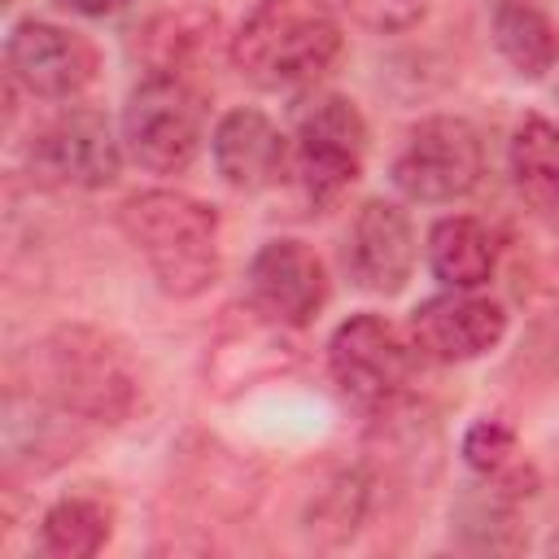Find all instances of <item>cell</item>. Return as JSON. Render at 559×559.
Wrapping results in <instances>:
<instances>
[{"instance_id": "e0dca14e", "label": "cell", "mask_w": 559, "mask_h": 559, "mask_svg": "<svg viewBox=\"0 0 559 559\" xmlns=\"http://www.w3.org/2000/svg\"><path fill=\"white\" fill-rule=\"evenodd\" d=\"M114 533V507L100 493L74 489L57 498L39 520V550L52 559H87Z\"/></svg>"}, {"instance_id": "44dd1931", "label": "cell", "mask_w": 559, "mask_h": 559, "mask_svg": "<svg viewBox=\"0 0 559 559\" xmlns=\"http://www.w3.org/2000/svg\"><path fill=\"white\" fill-rule=\"evenodd\" d=\"M389 9H397V17H402V22H411V17H419V13H424V0H389Z\"/></svg>"}, {"instance_id": "52a82bcc", "label": "cell", "mask_w": 559, "mask_h": 559, "mask_svg": "<svg viewBox=\"0 0 559 559\" xmlns=\"http://www.w3.org/2000/svg\"><path fill=\"white\" fill-rule=\"evenodd\" d=\"M415 354L419 349L411 345V336H402L384 314L358 310L345 323H336L328 341V371L341 384V393L358 406L389 411L411 389Z\"/></svg>"}, {"instance_id": "ac0fdd59", "label": "cell", "mask_w": 559, "mask_h": 559, "mask_svg": "<svg viewBox=\"0 0 559 559\" xmlns=\"http://www.w3.org/2000/svg\"><path fill=\"white\" fill-rule=\"evenodd\" d=\"M507 162H511V179L528 205L559 210V127L550 118H542V114L520 118Z\"/></svg>"}, {"instance_id": "8992f818", "label": "cell", "mask_w": 559, "mask_h": 559, "mask_svg": "<svg viewBox=\"0 0 559 559\" xmlns=\"http://www.w3.org/2000/svg\"><path fill=\"white\" fill-rule=\"evenodd\" d=\"M362 162H367L362 109L341 92L310 96L293 122V166L310 205L319 210L336 205L349 192V183L362 175Z\"/></svg>"}, {"instance_id": "7a4b0ae2", "label": "cell", "mask_w": 559, "mask_h": 559, "mask_svg": "<svg viewBox=\"0 0 559 559\" xmlns=\"http://www.w3.org/2000/svg\"><path fill=\"white\" fill-rule=\"evenodd\" d=\"M341 44L328 0H258L231 35V66L262 92H293L328 74Z\"/></svg>"}, {"instance_id": "d6986e66", "label": "cell", "mask_w": 559, "mask_h": 559, "mask_svg": "<svg viewBox=\"0 0 559 559\" xmlns=\"http://www.w3.org/2000/svg\"><path fill=\"white\" fill-rule=\"evenodd\" d=\"M463 459L476 476L485 480H498L507 476L515 463H520V441H515V428L502 424V419H476L467 424L463 432Z\"/></svg>"}, {"instance_id": "7402d4cb", "label": "cell", "mask_w": 559, "mask_h": 559, "mask_svg": "<svg viewBox=\"0 0 559 559\" xmlns=\"http://www.w3.org/2000/svg\"><path fill=\"white\" fill-rule=\"evenodd\" d=\"M550 546H555V550H559V537H555V542H550Z\"/></svg>"}, {"instance_id": "4fadbf2b", "label": "cell", "mask_w": 559, "mask_h": 559, "mask_svg": "<svg viewBox=\"0 0 559 559\" xmlns=\"http://www.w3.org/2000/svg\"><path fill=\"white\" fill-rule=\"evenodd\" d=\"M249 301L288 323V328H306L319 319V310L328 306V271H323V258L293 240V236H275V240H262L258 253L249 258Z\"/></svg>"}, {"instance_id": "5b68a950", "label": "cell", "mask_w": 559, "mask_h": 559, "mask_svg": "<svg viewBox=\"0 0 559 559\" xmlns=\"http://www.w3.org/2000/svg\"><path fill=\"white\" fill-rule=\"evenodd\" d=\"M480 175H485L480 131L459 114L419 118L402 135V144H397V153L389 162L393 188L406 201H419V205L459 201L480 183Z\"/></svg>"}, {"instance_id": "277c9868", "label": "cell", "mask_w": 559, "mask_h": 559, "mask_svg": "<svg viewBox=\"0 0 559 559\" xmlns=\"http://www.w3.org/2000/svg\"><path fill=\"white\" fill-rule=\"evenodd\" d=\"M205 144V96L179 70L144 74L122 105V148L148 175H183Z\"/></svg>"}, {"instance_id": "6da1fadb", "label": "cell", "mask_w": 559, "mask_h": 559, "mask_svg": "<svg viewBox=\"0 0 559 559\" xmlns=\"http://www.w3.org/2000/svg\"><path fill=\"white\" fill-rule=\"evenodd\" d=\"M118 227L175 301L201 297L218 280V210L175 192L148 188L118 205Z\"/></svg>"}, {"instance_id": "7c38bea8", "label": "cell", "mask_w": 559, "mask_h": 559, "mask_svg": "<svg viewBox=\"0 0 559 559\" xmlns=\"http://www.w3.org/2000/svg\"><path fill=\"white\" fill-rule=\"evenodd\" d=\"M415 271V227L397 201L371 197L354 210L345 231V275L354 288L393 297Z\"/></svg>"}, {"instance_id": "ffe728a7", "label": "cell", "mask_w": 559, "mask_h": 559, "mask_svg": "<svg viewBox=\"0 0 559 559\" xmlns=\"http://www.w3.org/2000/svg\"><path fill=\"white\" fill-rule=\"evenodd\" d=\"M52 4L66 13H79V17H109V13L127 9L131 0H52Z\"/></svg>"}, {"instance_id": "3957f363", "label": "cell", "mask_w": 559, "mask_h": 559, "mask_svg": "<svg viewBox=\"0 0 559 559\" xmlns=\"http://www.w3.org/2000/svg\"><path fill=\"white\" fill-rule=\"evenodd\" d=\"M35 362H39L44 397L83 424H122L135 406L140 384L131 358L114 336L87 323H66L48 332Z\"/></svg>"}, {"instance_id": "30bf717a", "label": "cell", "mask_w": 559, "mask_h": 559, "mask_svg": "<svg viewBox=\"0 0 559 559\" xmlns=\"http://www.w3.org/2000/svg\"><path fill=\"white\" fill-rule=\"evenodd\" d=\"M4 66L13 83H22L39 100H70L92 87L100 70V52L87 35L44 22V17H22L4 35Z\"/></svg>"}, {"instance_id": "9c48e42d", "label": "cell", "mask_w": 559, "mask_h": 559, "mask_svg": "<svg viewBox=\"0 0 559 559\" xmlns=\"http://www.w3.org/2000/svg\"><path fill=\"white\" fill-rule=\"evenodd\" d=\"M26 162L31 175L48 188L96 192L109 188L122 170V135H114L100 109H66L35 131Z\"/></svg>"}, {"instance_id": "2e32d148", "label": "cell", "mask_w": 559, "mask_h": 559, "mask_svg": "<svg viewBox=\"0 0 559 559\" xmlns=\"http://www.w3.org/2000/svg\"><path fill=\"white\" fill-rule=\"evenodd\" d=\"M428 271L445 288H480L498 271V240L472 214L437 218L428 231Z\"/></svg>"}, {"instance_id": "ba28073f", "label": "cell", "mask_w": 559, "mask_h": 559, "mask_svg": "<svg viewBox=\"0 0 559 559\" xmlns=\"http://www.w3.org/2000/svg\"><path fill=\"white\" fill-rule=\"evenodd\" d=\"M293 332L297 328L262 314L253 301L245 310H227L205 349V389H214L218 397H236L293 371L301 362V345Z\"/></svg>"}, {"instance_id": "5bb4252c", "label": "cell", "mask_w": 559, "mask_h": 559, "mask_svg": "<svg viewBox=\"0 0 559 559\" xmlns=\"http://www.w3.org/2000/svg\"><path fill=\"white\" fill-rule=\"evenodd\" d=\"M210 157L227 188L266 192L293 166V140L253 105L227 109L210 131Z\"/></svg>"}, {"instance_id": "8fae6325", "label": "cell", "mask_w": 559, "mask_h": 559, "mask_svg": "<svg viewBox=\"0 0 559 559\" xmlns=\"http://www.w3.org/2000/svg\"><path fill=\"white\" fill-rule=\"evenodd\" d=\"M507 336V306L476 297V288H445L411 310V345L432 362H472L498 349Z\"/></svg>"}, {"instance_id": "9a60e30c", "label": "cell", "mask_w": 559, "mask_h": 559, "mask_svg": "<svg viewBox=\"0 0 559 559\" xmlns=\"http://www.w3.org/2000/svg\"><path fill=\"white\" fill-rule=\"evenodd\" d=\"M489 35L520 79H542L559 66V22L537 0H489Z\"/></svg>"}]
</instances>
